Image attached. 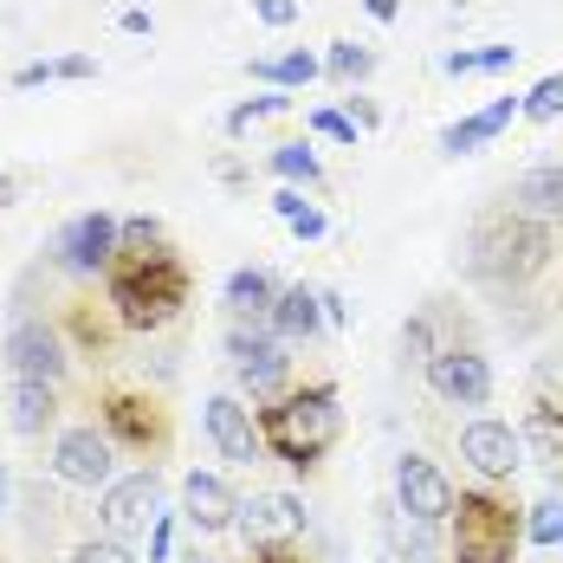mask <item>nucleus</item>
<instances>
[{
	"label": "nucleus",
	"instance_id": "f257e3e1",
	"mask_svg": "<svg viewBox=\"0 0 563 563\" xmlns=\"http://www.w3.org/2000/svg\"><path fill=\"white\" fill-rule=\"evenodd\" d=\"M104 291H111V311L123 331H169L175 318L188 311V298H195V279H188V266L175 260L169 246H156V253H117V266L104 273Z\"/></svg>",
	"mask_w": 563,
	"mask_h": 563
},
{
	"label": "nucleus",
	"instance_id": "f03ea898",
	"mask_svg": "<svg viewBox=\"0 0 563 563\" xmlns=\"http://www.w3.org/2000/svg\"><path fill=\"white\" fill-rule=\"evenodd\" d=\"M260 441H266V453L285 460L291 473H311V466L343 441L338 383H305V389H285L279 401H266V408H260Z\"/></svg>",
	"mask_w": 563,
	"mask_h": 563
},
{
	"label": "nucleus",
	"instance_id": "7ed1b4c3",
	"mask_svg": "<svg viewBox=\"0 0 563 563\" xmlns=\"http://www.w3.org/2000/svg\"><path fill=\"white\" fill-rule=\"evenodd\" d=\"M551 221H531V214H493V221L473 227V240H466V273L486 285H525L538 279L544 266H551Z\"/></svg>",
	"mask_w": 563,
	"mask_h": 563
},
{
	"label": "nucleus",
	"instance_id": "20e7f679",
	"mask_svg": "<svg viewBox=\"0 0 563 563\" xmlns=\"http://www.w3.org/2000/svg\"><path fill=\"white\" fill-rule=\"evenodd\" d=\"M453 563H511L525 544V518L499 493H460L453 499Z\"/></svg>",
	"mask_w": 563,
	"mask_h": 563
},
{
	"label": "nucleus",
	"instance_id": "39448f33",
	"mask_svg": "<svg viewBox=\"0 0 563 563\" xmlns=\"http://www.w3.org/2000/svg\"><path fill=\"white\" fill-rule=\"evenodd\" d=\"M227 363H233V383L253 401H279L285 383H291V356L266 324H233L227 331Z\"/></svg>",
	"mask_w": 563,
	"mask_h": 563
},
{
	"label": "nucleus",
	"instance_id": "423d86ee",
	"mask_svg": "<svg viewBox=\"0 0 563 563\" xmlns=\"http://www.w3.org/2000/svg\"><path fill=\"white\" fill-rule=\"evenodd\" d=\"M156 511H163V473H156V466H136V473H123V479H111V486L98 493L104 538H117V544L143 538V531L156 525Z\"/></svg>",
	"mask_w": 563,
	"mask_h": 563
},
{
	"label": "nucleus",
	"instance_id": "0eeeda50",
	"mask_svg": "<svg viewBox=\"0 0 563 563\" xmlns=\"http://www.w3.org/2000/svg\"><path fill=\"white\" fill-rule=\"evenodd\" d=\"M0 356H7V383H65V369H71V356H65V338H58L46 318H20L7 343H0Z\"/></svg>",
	"mask_w": 563,
	"mask_h": 563
},
{
	"label": "nucleus",
	"instance_id": "6e6552de",
	"mask_svg": "<svg viewBox=\"0 0 563 563\" xmlns=\"http://www.w3.org/2000/svg\"><path fill=\"white\" fill-rule=\"evenodd\" d=\"M117 233H123V221H117V214H104V208H91V214L65 221V227H58V240H53L58 266H65L71 279H98V273H111V266H117V246H123Z\"/></svg>",
	"mask_w": 563,
	"mask_h": 563
},
{
	"label": "nucleus",
	"instance_id": "1a4fd4ad",
	"mask_svg": "<svg viewBox=\"0 0 563 563\" xmlns=\"http://www.w3.org/2000/svg\"><path fill=\"white\" fill-rule=\"evenodd\" d=\"M305 525H311V511H305L298 493H253V499H240V518H233V531L246 538V551L298 544V538H305Z\"/></svg>",
	"mask_w": 563,
	"mask_h": 563
},
{
	"label": "nucleus",
	"instance_id": "9d476101",
	"mask_svg": "<svg viewBox=\"0 0 563 563\" xmlns=\"http://www.w3.org/2000/svg\"><path fill=\"white\" fill-rule=\"evenodd\" d=\"M53 473L58 486H85V493H104L117 479V441L98 428H65L53 441Z\"/></svg>",
	"mask_w": 563,
	"mask_h": 563
},
{
	"label": "nucleus",
	"instance_id": "9b49d317",
	"mask_svg": "<svg viewBox=\"0 0 563 563\" xmlns=\"http://www.w3.org/2000/svg\"><path fill=\"white\" fill-rule=\"evenodd\" d=\"M428 389L441 395L448 408H486L493 401V363L479 356V350H460V343H448V350H434L428 356Z\"/></svg>",
	"mask_w": 563,
	"mask_h": 563
},
{
	"label": "nucleus",
	"instance_id": "f8f14e48",
	"mask_svg": "<svg viewBox=\"0 0 563 563\" xmlns=\"http://www.w3.org/2000/svg\"><path fill=\"white\" fill-rule=\"evenodd\" d=\"M395 511H408L421 525H448L453 518V486L428 453H401L395 460Z\"/></svg>",
	"mask_w": 563,
	"mask_h": 563
},
{
	"label": "nucleus",
	"instance_id": "ddd939ff",
	"mask_svg": "<svg viewBox=\"0 0 563 563\" xmlns=\"http://www.w3.org/2000/svg\"><path fill=\"white\" fill-rule=\"evenodd\" d=\"M201 428H208V441L221 448L227 466H253V460L266 453L253 408H246V401H240L233 389H221V395H208V401H201Z\"/></svg>",
	"mask_w": 563,
	"mask_h": 563
},
{
	"label": "nucleus",
	"instance_id": "4468645a",
	"mask_svg": "<svg viewBox=\"0 0 563 563\" xmlns=\"http://www.w3.org/2000/svg\"><path fill=\"white\" fill-rule=\"evenodd\" d=\"M460 460H466L479 479H511V473L525 466V434H518L511 421L479 415V421L460 428Z\"/></svg>",
	"mask_w": 563,
	"mask_h": 563
},
{
	"label": "nucleus",
	"instance_id": "2eb2a0df",
	"mask_svg": "<svg viewBox=\"0 0 563 563\" xmlns=\"http://www.w3.org/2000/svg\"><path fill=\"white\" fill-rule=\"evenodd\" d=\"M104 434L130 453H163L169 448V415H163L150 395L117 389V395H104Z\"/></svg>",
	"mask_w": 563,
	"mask_h": 563
},
{
	"label": "nucleus",
	"instance_id": "dca6fc26",
	"mask_svg": "<svg viewBox=\"0 0 563 563\" xmlns=\"http://www.w3.org/2000/svg\"><path fill=\"white\" fill-rule=\"evenodd\" d=\"M175 511H181V525L195 538H221L240 518V499H233V486H227L221 473H181V506Z\"/></svg>",
	"mask_w": 563,
	"mask_h": 563
},
{
	"label": "nucleus",
	"instance_id": "f3484780",
	"mask_svg": "<svg viewBox=\"0 0 563 563\" xmlns=\"http://www.w3.org/2000/svg\"><path fill=\"white\" fill-rule=\"evenodd\" d=\"M511 117H525V98H518V91H511V98H493L486 111L460 117V123H448V130L434 136V150H441V156H473V150H486V143L506 130Z\"/></svg>",
	"mask_w": 563,
	"mask_h": 563
},
{
	"label": "nucleus",
	"instance_id": "a211bd4d",
	"mask_svg": "<svg viewBox=\"0 0 563 563\" xmlns=\"http://www.w3.org/2000/svg\"><path fill=\"white\" fill-rule=\"evenodd\" d=\"M324 291L318 285H285L279 291V305H273V338L279 343H311V338H324Z\"/></svg>",
	"mask_w": 563,
	"mask_h": 563
},
{
	"label": "nucleus",
	"instance_id": "6ab92c4d",
	"mask_svg": "<svg viewBox=\"0 0 563 563\" xmlns=\"http://www.w3.org/2000/svg\"><path fill=\"white\" fill-rule=\"evenodd\" d=\"M285 285L266 273V266H240V273H227L221 298L227 311H233V324H273V305H279Z\"/></svg>",
	"mask_w": 563,
	"mask_h": 563
},
{
	"label": "nucleus",
	"instance_id": "aec40b11",
	"mask_svg": "<svg viewBox=\"0 0 563 563\" xmlns=\"http://www.w3.org/2000/svg\"><path fill=\"white\" fill-rule=\"evenodd\" d=\"M518 434H525V453L563 486V401H531Z\"/></svg>",
	"mask_w": 563,
	"mask_h": 563
},
{
	"label": "nucleus",
	"instance_id": "412c9836",
	"mask_svg": "<svg viewBox=\"0 0 563 563\" xmlns=\"http://www.w3.org/2000/svg\"><path fill=\"white\" fill-rule=\"evenodd\" d=\"M7 421H13V434L40 441L58 421V389L53 383H7Z\"/></svg>",
	"mask_w": 563,
	"mask_h": 563
},
{
	"label": "nucleus",
	"instance_id": "4be33fe9",
	"mask_svg": "<svg viewBox=\"0 0 563 563\" xmlns=\"http://www.w3.org/2000/svg\"><path fill=\"white\" fill-rule=\"evenodd\" d=\"M511 201H518V214H531V221H563V163L525 169L518 188H511Z\"/></svg>",
	"mask_w": 563,
	"mask_h": 563
},
{
	"label": "nucleus",
	"instance_id": "5701e85b",
	"mask_svg": "<svg viewBox=\"0 0 563 563\" xmlns=\"http://www.w3.org/2000/svg\"><path fill=\"white\" fill-rule=\"evenodd\" d=\"M246 71H253V85H273V91H305V85H318L324 78V53H279V58H246Z\"/></svg>",
	"mask_w": 563,
	"mask_h": 563
},
{
	"label": "nucleus",
	"instance_id": "b1692460",
	"mask_svg": "<svg viewBox=\"0 0 563 563\" xmlns=\"http://www.w3.org/2000/svg\"><path fill=\"white\" fill-rule=\"evenodd\" d=\"M98 78V58L91 53H58V58H33L13 71V91H40V85H85Z\"/></svg>",
	"mask_w": 563,
	"mask_h": 563
},
{
	"label": "nucleus",
	"instance_id": "393cba45",
	"mask_svg": "<svg viewBox=\"0 0 563 563\" xmlns=\"http://www.w3.org/2000/svg\"><path fill=\"white\" fill-rule=\"evenodd\" d=\"M266 169L291 181V188H324V163H318V150L311 143H279V150H266Z\"/></svg>",
	"mask_w": 563,
	"mask_h": 563
},
{
	"label": "nucleus",
	"instance_id": "a878e982",
	"mask_svg": "<svg viewBox=\"0 0 563 563\" xmlns=\"http://www.w3.org/2000/svg\"><path fill=\"white\" fill-rule=\"evenodd\" d=\"M273 208H279V221L291 227L298 240H324V233H331L324 208H318V201H305V188H279V195H273Z\"/></svg>",
	"mask_w": 563,
	"mask_h": 563
},
{
	"label": "nucleus",
	"instance_id": "bb28decb",
	"mask_svg": "<svg viewBox=\"0 0 563 563\" xmlns=\"http://www.w3.org/2000/svg\"><path fill=\"white\" fill-rule=\"evenodd\" d=\"M369 71H376V46H356V40H331V46H324V78L363 85Z\"/></svg>",
	"mask_w": 563,
	"mask_h": 563
},
{
	"label": "nucleus",
	"instance_id": "cd10ccee",
	"mask_svg": "<svg viewBox=\"0 0 563 563\" xmlns=\"http://www.w3.org/2000/svg\"><path fill=\"white\" fill-rule=\"evenodd\" d=\"M291 111V98L285 91H266V98H240L233 111H227V136H246L253 123H266V117H285Z\"/></svg>",
	"mask_w": 563,
	"mask_h": 563
},
{
	"label": "nucleus",
	"instance_id": "c85d7f7f",
	"mask_svg": "<svg viewBox=\"0 0 563 563\" xmlns=\"http://www.w3.org/2000/svg\"><path fill=\"white\" fill-rule=\"evenodd\" d=\"M525 538L544 544V551H558L563 544V493H551V499H538V506L525 511Z\"/></svg>",
	"mask_w": 563,
	"mask_h": 563
},
{
	"label": "nucleus",
	"instance_id": "c756f323",
	"mask_svg": "<svg viewBox=\"0 0 563 563\" xmlns=\"http://www.w3.org/2000/svg\"><path fill=\"white\" fill-rule=\"evenodd\" d=\"M525 117H531V123H551V117H563V71H544V78L525 91Z\"/></svg>",
	"mask_w": 563,
	"mask_h": 563
},
{
	"label": "nucleus",
	"instance_id": "7c9ffc66",
	"mask_svg": "<svg viewBox=\"0 0 563 563\" xmlns=\"http://www.w3.org/2000/svg\"><path fill=\"white\" fill-rule=\"evenodd\" d=\"M117 240H123L117 253H156V246H169V240H163V221H156V214H130Z\"/></svg>",
	"mask_w": 563,
	"mask_h": 563
},
{
	"label": "nucleus",
	"instance_id": "2f4dec72",
	"mask_svg": "<svg viewBox=\"0 0 563 563\" xmlns=\"http://www.w3.org/2000/svg\"><path fill=\"white\" fill-rule=\"evenodd\" d=\"M428 356H434V324H428V311H415L401 324V363H421L428 369Z\"/></svg>",
	"mask_w": 563,
	"mask_h": 563
},
{
	"label": "nucleus",
	"instance_id": "473e14b6",
	"mask_svg": "<svg viewBox=\"0 0 563 563\" xmlns=\"http://www.w3.org/2000/svg\"><path fill=\"white\" fill-rule=\"evenodd\" d=\"M71 563H136V551L117 544V538H85V544L71 551Z\"/></svg>",
	"mask_w": 563,
	"mask_h": 563
},
{
	"label": "nucleus",
	"instance_id": "72a5a7b5",
	"mask_svg": "<svg viewBox=\"0 0 563 563\" xmlns=\"http://www.w3.org/2000/svg\"><path fill=\"white\" fill-rule=\"evenodd\" d=\"M311 130H318V136H331V143H350V150H356V136H363V130H356L343 111H324V104L311 111Z\"/></svg>",
	"mask_w": 563,
	"mask_h": 563
},
{
	"label": "nucleus",
	"instance_id": "f704fd0d",
	"mask_svg": "<svg viewBox=\"0 0 563 563\" xmlns=\"http://www.w3.org/2000/svg\"><path fill=\"white\" fill-rule=\"evenodd\" d=\"M253 13H260V26H291L305 13V0H253Z\"/></svg>",
	"mask_w": 563,
	"mask_h": 563
},
{
	"label": "nucleus",
	"instance_id": "c9c22d12",
	"mask_svg": "<svg viewBox=\"0 0 563 563\" xmlns=\"http://www.w3.org/2000/svg\"><path fill=\"white\" fill-rule=\"evenodd\" d=\"M169 538H175V518H169V511H156V525H150V563H175L169 558Z\"/></svg>",
	"mask_w": 563,
	"mask_h": 563
},
{
	"label": "nucleus",
	"instance_id": "e433bc0d",
	"mask_svg": "<svg viewBox=\"0 0 563 563\" xmlns=\"http://www.w3.org/2000/svg\"><path fill=\"white\" fill-rule=\"evenodd\" d=\"M518 65V46H479V71H511Z\"/></svg>",
	"mask_w": 563,
	"mask_h": 563
},
{
	"label": "nucleus",
	"instance_id": "4c0bfd02",
	"mask_svg": "<svg viewBox=\"0 0 563 563\" xmlns=\"http://www.w3.org/2000/svg\"><path fill=\"white\" fill-rule=\"evenodd\" d=\"M441 71H448V78H473V71H479V46H473V53H448Z\"/></svg>",
	"mask_w": 563,
	"mask_h": 563
},
{
	"label": "nucleus",
	"instance_id": "58836bf2",
	"mask_svg": "<svg viewBox=\"0 0 563 563\" xmlns=\"http://www.w3.org/2000/svg\"><path fill=\"white\" fill-rule=\"evenodd\" d=\"M117 26H123V33H156L150 7H123V13H117Z\"/></svg>",
	"mask_w": 563,
	"mask_h": 563
},
{
	"label": "nucleus",
	"instance_id": "ea45409f",
	"mask_svg": "<svg viewBox=\"0 0 563 563\" xmlns=\"http://www.w3.org/2000/svg\"><path fill=\"white\" fill-rule=\"evenodd\" d=\"M350 123H356V130H376V123H383V111H376V104H369V98H350Z\"/></svg>",
	"mask_w": 563,
	"mask_h": 563
},
{
	"label": "nucleus",
	"instance_id": "a19ab883",
	"mask_svg": "<svg viewBox=\"0 0 563 563\" xmlns=\"http://www.w3.org/2000/svg\"><path fill=\"white\" fill-rule=\"evenodd\" d=\"M246 563H311V558H305L298 544H273V551H253Z\"/></svg>",
	"mask_w": 563,
	"mask_h": 563
},
{
	"label": "nucleus",
	"instance_id": "79ce46f5",
	"mask_svg": "<svg viewBox=\"0 0 563 563\" xmlns=\"http://www.w3.org/2000/svg\"><path fill=\"white\" fill-rule=\"evenodd\" d=\"M363 13H369V20H383V26H389L395 13H401V0H363Z\"/></svg>",
	"mask_w": 563,
	"mask_h": 563
},
{
	"label": "nucleus",
	"instance_id": "37998d69",
	"mask_svg": "<svg viewBox=\"0 0 563 563\" xmlns=\"http://www.w3.org/2000/svg\"><path fill=\"white\" fill-rule=\"evenodd\" d=\"M324 318H331V324H343V318H350V305H343L338 291H324Z\"/></svg>",
	"mask_w": 563,
	"mask_h": 563
},
{
	"label": "nucleus",
	"instance_id": "c03bdc74",
	"mask_svg": "<svg viewBox=\"0 0 563 563\" xmlns=\"http://www.w3.org/2000/svg\"><path fill=\"white\" fill-rule=\"evenodd\" d=\"M7 499H13V473L0 466V511H7Z\"/></svg>",
	"mask_w": 563,
	"mask_h": 563
},
{
	"label": "nucleus",
	"instance_id": "a18cd8bd",
	"mask_svg": "<svg viewBox=\"0 0 563 563\" xmlns=\"http://www.w3.org/2000/svg\"><path fill=\"white\" fill-rule=\"evenodd\" d=\"M7 201H13V175H0V208H7Z\"/></svg>",
	"mask_w": 563,
	"mask_h": 563
},
{
	"label": "nucleus",
	"instance_id": "49530a36",
	"mask_svg": "<svg viewBox=\"0 0 563 563\" xmlns=\"http://www.w3.org/2000/svg\"><path fill=\"white\" fill-rule=\"evenodd\" d=\"M175 563H214V558L208 551H188V558H175Z\"/></svg>",
	"mask_w": 563,
	"mask_h": 563
},
{
	"label": "nucleus",
	"instance_id": "de8ad7c7",
	"mask_svg": "<svg viewBox=\"0 0 563 563\" xmlns=\"http://www.w3.org/2000/svg\"><path fill=\"white\" fill-rule=\"evenodd\" d=\"M376 563H395V558H376Z\"/></svg>",
	"mask_w": 563,
	"mask_h": 563
}]
</instances>
